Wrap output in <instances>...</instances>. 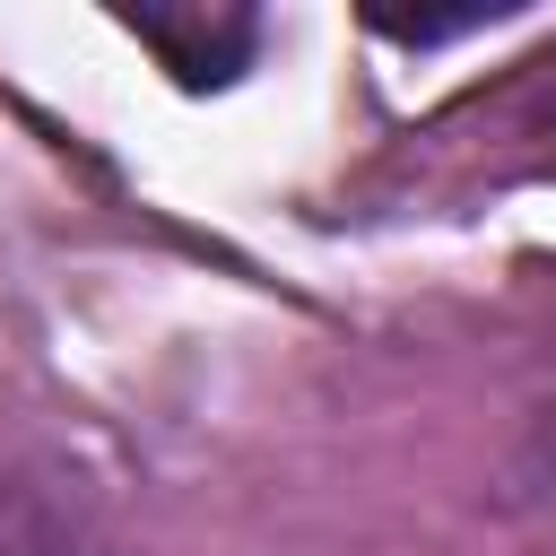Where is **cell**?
<instances>
[{
	"mask_svg": "<svg viewBox=\"0 0 556 556\" xmlns=\"http://www.w3.org/2000/svg\"><path fill=\"white\" fill-rule=\"evenodd\" d=\"M130 35H139V43H156V52H165V70H174L182 87H217V78H235V61L252 52V17H208V9H191V17L130 9Z\"/></svg>",
	"mask_w": 556,
	"mask_h": 556,
	"instance_id": "1",
	"label": "cell"
}]
</instances>
